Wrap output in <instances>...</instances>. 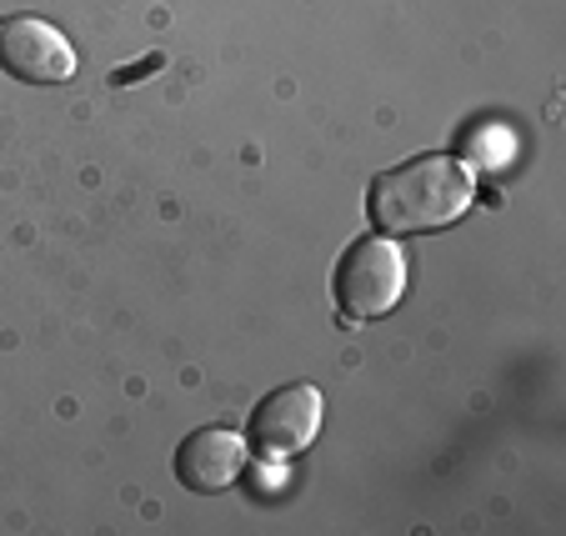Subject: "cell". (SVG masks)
Returning <instances> with one entry per match:
<instances>
[{
  "instance_id": "1",
  "label": "cell",
  "mask_w": 566,
  "mask_h": 536,
  "mask_svg": "<svg viewBox=\"0 0 566 536\" xmlns=\"http://www.w3.org/2000/svg\"><path fill=\"white\" fill-rule=\"evenodd\" d=\"M471 201H476V186L457 156H417L376 176L366 211L381 237H421V231L461 221Z\"/></svg>"
},
{
  "instance_id": "2",
  "label": "cell",
  "mask_w": 566,
  "mask_h": 536,
  "mask_svg": "<svg viewBox=\"0 0 566 536\" xmlns=\"http://www.w3.org/2000/svg\"><path fill=\"white\" fill-rule=\"evenodd\" d=\"M332 296L352 326L381 322L386 312H396V301L407 296V246L391 237L352 241L336 261Z\"/></svg>"
},
{
  "instance_id": "3",
  "label": "cell",
  "mask_w": 566,
  "mask_h": 536,
  "mask_svg": "<svg viewBox=\"0 0 566 536\" xmlns=\"http://www.w3.org/2000/svg\"><path fill=\"white\" fill-rule=\"evenodd\" d=\"M321 417H326V401L311 381H296V387L271 391L266 401H256L247 421V446L266 462H286L296 451H306L321 431Z\"/></svg>"
},
{
  "instance_id": "4",
  "label": "cell",
  "mask_w": 566,
  "mask_h": 536,
  "mask_svg": "<svg viewBox=\"0 0 566 536\" xmlns=\"http://www.w3.org/2000/svg\"><path fill=\"white\" fill-rule=\"evenodd\" d=\"M0 71L25 86H61L75 75V51L41 15H11L0 25Z\"/></svg>"
},
{
  "instance_id": "5",
  "label": "cell",
  "mask_w": 566,
  "mask_h": 536,
  "mask_svg": "<svg viewBox=\"0 0 566 536\" xmlns=\"http://www.w3.org/2000/svg\"><path fill=\"white\" fill-rule=\"evenodd\" d=\"M247 437L231 427H201L176 446V482L196 496H211L235 486V476L247 472Z\"/></svg>"
},
{
  "instance_id": "6",
  "label": "cell",
  "mask_w": 566,
  "mask_h": 536,
  "mask_svg": "<svg viewBox=\"0 0 566 536\" xmlns=\"http://www.w3.org/2000/svg\"><path fill=\"white\" fill-rule=\"evenodd\" d=\"M146 71H160V55H146V61H140V65H130V71H126V65H120V71L111 75V81H116V86H130V81H136V75H146Z\"/></svg>"
}]
</instances>
